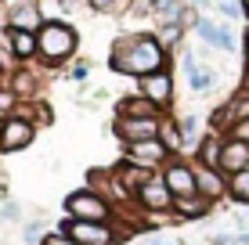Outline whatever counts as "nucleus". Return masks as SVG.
<instances>
[{
    "label": "nucleus",
    "mask_w": 249,
    "mask_h": 245,
    "mask_svg": "<svg viewBox=\"0 0 249 245\" xmlns=\"http://www.w3.org/2000/svg\"><path fill=\"white\" fill-rule=\"evenodd\" d=\"M166 62V47L159 44V36H119L112 47V69L123 76H152L162 72Z\"/></svg>",
    "instance_id": "1"
},
{
    "label": "nucleus",
    "mask_w": 249,
    "mask_h": 245,
    "mask_svg": "<svg viewBox=\"0 0 249 245\" xmlns=\"http://www.w3.org/2000/svg\"><path fill=\"white\" fill-rule=\"evenodd\" d=\"M36 40H40V58L51 62V65L65 62L76 50V29H69L65 22H44V29L36 33Z\"/></svg>",
    "instance_id": "2"
},
{
    "label": "nucleus",
    "mask_w": 249,
    "mask_h": 245,
    "mask_svg": "<svg viewBox=\"0 0 249 245\" xmlns=\"http://www.w3.org/2000/svg\"><path fill=\"white\" fill-rule=\"evenodd\" d=\"M65 213L72 216V220H94V224H108L112 220V206H108L98 191H87V188L72 191V195L65 198Z\"/></svg>",
    "instance_id": "3"
},
{
    "label": "nucleus",
    "mask_w": 249,
    "mask_h": 245,
    "mask_svg": "<svg viewBox=\"0 0 249 245\" xmlns=\"http://www.w3.org/2000/svg\"><path fill=\"white\" fill-rule=\"evenodd\" d=\"M62 234H69L76 245H112L116 231L108 224H94V220H62L58 227Z\"/></svg>",
    "instance_id": "4"
},
{
    "label": "nucleus",
    "mask_w": 249,
    "mask_h": 245,
    "mask_svg": "<svg viewBox=\"0 0 249 245\" xmlns=\"http://www.w3.org/2000/svg\"><path fill=\"white\" fill-rule=\"evenodd\" d=\"M170 155V145L162 137H148V141H130L126 145V163L134 166H144V170H152V166H159L162 159Z\"/></svg>",
    "instance_id": "5"
},
{
    "label": "nucleus",
    "mask_w": 249,
    "mask_h": 245,
    "mask_svg": "<svg viewBox=\"0 0 249 245\" xmlns=\"http://www.w3.org/2000/svg\"><path fill=\"white\" fill-rule=\"evenodd\" d=\"M33 145V123L25 115H7L0 123V148L4 151H22Z\"/></svg>",
    "instance_id": "6"
},
{
    "label": "nucleus",
    "mask_w": 249,
    "mask_h": 245,
    "mask_svg": "<svg viewBox=\"0 0 249 245\" xmlns=\"http://www.w3.org/2000/svg\"><path fill=\"white\" fill-rule=\"evenodd\" d=\"M137 202H141L148 213H174V191L166 188V180L162 177H148V184H144L141 191H137Z\"/></svg>",
    "instance_id": "7"
},
{
    "label": "nucleus",
    "mask_w": 249,
    "mask_h": 245,
    "mask_svg": "<svg viewBox=\"0 0 249 245\" xmlns=\"http://www.w3.org/2000/svg\"><path fill=\"white\" fill-rule=\"evenodd\" d=\"M162 180H166V188L174 191V198L199 195V180H195V166H188V163H170L166 170H162Z\"/></svg>",
    "instance_id": "8"
},
{
    "label": "nucleus",
    "mask_w": 249,
    "mask_h": 245,
    "mask_svg": "<svg viewBox=\"0 0 249 245\" xmlns=\"http://www.w3.org/2000/svg\"><path fill=\"white\" fill-rule=\"evenodd\" d=\"M7 29H22V33H40L44 29V11H40L36 0H22L11 7L7 15Z\"/></svg>",
    "instance_id": "9"
},
{
    "label": "nucleus",
    "mask_w": 249,
    "mask_h": 245,
    "mask_svg": "<svg viewBox=\"0 0 249 245\" xmlns=\"http://www.w3.org/2000/svg\"><path fill=\"white\" fill-rule=\"evenodd\" d=\"M141 94L152 101V105H170V101H174V76H170L166 69L162 72H152V76H141Z\"/></svg>",
    "instance_id": "10"
},
{
    "label": "nucleus",
    "mask_w": 249,
    "mask_h": 245,
    "mask_svg": "<svg viewBox=\"0 0 249 245\" xmlns=\"http://www.w3.org/2000/svg\"><path fill=\"white\" fill-rule=\"evenodd\" d=\"M116 133L130 145V141H148L162 133V119L152 115V119H116Z\"/></svg>",
    "instance_id": "11"
},
{
    "label": "nucleus",
    "mask_w": 249,
    "mask_h": 245,
    "mask_svg": "<svg viewBox=\"0 0 249 245\" xmlns=\"http://www.w3.org/2000/svg\"><path fill=\"white\" fill-rule=\"evenodd\" d=\"M220 170H224L228 177L249 170V145H246V141H238V137H228L224 141V151H220Z\"/></svg>",
    "instance_id": "12"
},
{
    "label": "nucleus",
    "mask_w": 249,
    "mask_h": 245,
    "mask_svg": "<svg viewBox=\"0 0 249 245\" xmlns=\"http://www.w3.org/2000/svg\"><path fill=\"white\" fill-rule=\"evenodd\" d=\"M195 33H199L213 50H235V36H231V29H228V25H217L213 18H199V22H195Z\"/></svg>",
    "instance_id": "13"
},
{
    "label": "nucleus",
    "mask_w": 249,
    "mask_h": 245,
    "mask_svg": "<svg viewBox=\"0 0 249 245\" xmlns=\"http://www.w3.org/2000/svg\"><path fill=\"white\" fill-rule=\"evenodd\" d=\"M195 180H199V195L206 198H220L228 191V184H224V177H220L213 166H202V163H195Z\"/></svg>",
    "instance_id": "14"
},
{
    "label": "nucleus",
    "mask_w": 249,
    "mask_h": 245,
    "mask_svg": "<svg viewBox=\"0 0 249 245\" xmlns=\"http://www.w3.org/2000/svg\"><path fill=\"white\" fill-rule=\"evenodd\" d=\"M7 44H11V54L18 58V62H29L33 54H40V40H36V33L7 29Z\"/></svg>",
    "instance_id": "15"
},
{
    "label": "nucleus",
    "mask_w": 249,
    "mask_h": 245,
    "mask_svg": "<svg viewBox=\"0 0 249 245\" xmlns=\"http://www.w3.org/2000/svg\"><path fill=\"white\" fill-rule=\"evenodd\" d=\"M152 115H159V105H152L144 94L119 101V119H152Z\"/></svg>",
    "instance_id": "16"
},
{
    "label": "nucleus",
    "mask_w": 249,
    "mask_h": 245,
    "mask_svg": "<svg viewBox=\"0 0 249 245\" xmlns=\"http://www.w3.org/2000/svg\"><path fill=\"white\" fill-rule=\"evenodd\" d=\"M210 202L213 198H206V195H188V198L174 202V213L181 216V220H199V216L210 213Z\"/></svg>",
    "instance_id": "17"
},
{
    "label": "nucleus",
    "mask_w": 249,
    "mask_h": 245,
    "mask_svg": "<svg viewBox=\"0 0 249 245\" xmlns=\"http://www.w3.org/2000/svg\"><path fill=\"white\" fill-rule=\"evenodd\" d=\"M220 151H224V141H220V133H206L202 145H199V155H195V163L202 166H213V170H220Z\"/></svg>",
    "instance_id": "18"
},
{
    "label": "nucleus",
    "mask_w": 249,
    "mask_h": 245,
    "mask_svg": "<svg viewBox=\"0 0 249 245\" xmlns=\"http://www.w3.org/2000/svg\"><path fill=\"white\" fill-rule=\"evenodd\" d=\"M228 191H231V198H235V202L249 206V170H242V173L231 177V180H228Z\"/></svg>",
    "instance_id": "19"
},
{
    "label": "nucleus",
    "mask_w": 249,
    "mask_h": 245,
    "mask_svg": "<svg viewBox=\"0 0 249 245\" xmlns=\"http://www.w3.org/2000/svg\"><path fill=\"white\" fill-rule=\"evenodd\" d=\"M87 4L94 7V11H101V15H123V11H130V0H87Z\"/></svg>",
    "instance_id": "20"
},
{
    "label": "nucleus",
    "mask_w": 249,
    "mask_h": 245,
    "mask_svg": "<svg viewBox=\"0 0 249 245\" xmlns=\"http://www.w3.org/2000/svg\"><path fill=\"white\" fill-rule=\"evenodd\" d=\"M181 29H184V22H162V29H159V44H162V47H174L177 40H181Z\"/></svg>",
    "instance_id": "21"
},
{
    "label": "nucleus",
    "mask_w": 249,
    "mask_h": 245,
    "mask_svg": "<svg viewBox=\"0 0 249 245\" xmlns=\"http://www.w3.org/2000/svg\"><path fill=\"white\" fill-rule=\"evenodd\" d=\"M130 18H148V15H159V0H130Z\"/></svg>",
    "instance_id": "22"
},
{
    "label": "nucleus",
    "mask_w": 249,
    "mask_h": 245,
    "mask_svg": "<svg viewBox=\"0 0 249 245\" xmlns=\"http://www.w3.org/2000/svg\"><path fill=\"white\" fill-rule=\"evenodd\" d=\"M162 141H166L170 148H181L184 145V133H181V126H174V123H162V133H159Z\"/></svg>",
    "instance_id": "23"
},
{
    "label": "nucleus",
    "mask_w": 249,
    "mask_h": 245,
    "mask_svg": "<svg viewBox=\"0 0 249 245\" xmlns=\"http://www.w3.org/2000/svg\"><path fill=\"white\" fill-rule=\"evenodd\" d=\"M231 137H238V141H246V145H249V119L231 123Z\"/></svg>",
    "instance_id": "24"
},
{
    "label": "nucleus",
    "mask_w": 249,
    "mask_h": 245,
    "mask_svg": "<svg viewBox=\"0 0 249 245\" xmlns=\"http://www.w3.org/2000/svg\"><path fill=\"white\" fill-rule=\"evenodd\" d=\"M40 245H76V242L69 238V234H62V231H54V234H47V238L40 242Z\"/></svg>",
    "instance_id": "25"
},
{
    "label": "nucleus",
    "mask_w": 249,
    "mask_h": 245,
    "mask_svg": "<svg viewBox=\"0 0 249 245\" xmlns=\"http://www.w3.org/2000/svg\"><path fill=\"white\" fill-rule=\"evenodd\" d=\"M195 126H199V119H195V115H188V119H181V133H184V141H188V137L195 133Z\"/></svg>",
    "instance_id": "26"
},
{
    "label": "nucleus",
    "mask_w": 249,
    "mask_h": 245,
    "mask_svg": "<svg viewBox=\"0 0 249 245\" xmlns=\"http://www.w3.org/2000/svg\"><path fill=\"white\" fill-rule=\"evenodd\" d=\"M11 105H15V90H0V112H7Z\"/></svg>",
    "instance_id": "27"
},
{
    "label": "nucleus",
    "mask_w": 249,
    "mask_h": 245,
    "mask_svg": "<svg viewBox=\"0 0 249 245\" xmlns=\"http://www.w3.org/2000/svg\"><path fill=\"white\" fill-rule=\"evenodd\" d=\"M217 7H220L224 15H228V18H238V7L231 4V0H217Z\"/></svg>",
    "instance_id": "28"
},
{
    "label": "nucleus",
    "mask_w": 249,
    "mask_h": 245,
    "mask_svg": "<svg viewBox=\"0 0 249 245\" xmlns=\"http://www.w3.org/2000/svg\"><path fill=\"white\" fill-rule=\"evenodd\" d=\"M40 238V224L33 220V224H25V242H36Z\"/></svg>",
    "instance_id": "29"
},
{
    "label": "nucleus",
    "mask_w": 249,
    "mask_h": 245,
    "mask_svg": "<svg viewBox=\"0 0 249 245\" xmlns=\"http://www.w3.org/2000/svg\"><path fill=\"white\" fill-rule=\"evenodd\" d=\"M72 80H87V65H76V69H72Z\"/></svg>",
    "instance_id": "30"
},
{
    "label": "nucleus",
    "mask_w": 249,
    "mask_h": 245,
    "mask_svg": "<svg viewBox=\"0 0 249 245\" xmlns=\"http://www.w3.org/2000/svg\"><path fill=\"white\" fill-rule=\"evenodd\" d=\"M58 4H62L65 11H72V7H80V0H58Z\"/></svg>",
    "instance_id": "31"
},
{
    "label": "nucleus",
    "mask_w": 249,
    "mask_h": 245,
    "mask_svg": "<svg viewBox=\"0 0 249 245\" xmlns=\"http://www.w3.org/2000/svg\"><path fill=\"white\" fill-rule=\"evenodd\" d=\"M0 87H4V65H0Z\"/></svg>",
    "instance_id": "32"
},
{
    "label": "nucleus",
    "mask_w": 249,
    "mask_h": 245,
    "mask_svg": "<svg viewBox=\"0 0 249 245\" xmlns=\"http://www.w3.org/2000/svg\"><path fill=\"white\" fill-rule=\"evenodd\" d=\"M156 245H174V242H156Z\"/></svg>",
    "instance_id": "33"
},
{
    "label": "nucleus",
    "mask_w": 249,
    "mask_h": 245,
    "mask_svg": "<svg viewBox=\"0 0 249 245\" xmlns=\"http://www.w3.org/2000/svg\"><path fill=\"white\" fill-rule=\"evenodd\" d=\"M246 54H249V36H246Z\"/></svg>",
    "instance_id": "34"
}]
</instances>
